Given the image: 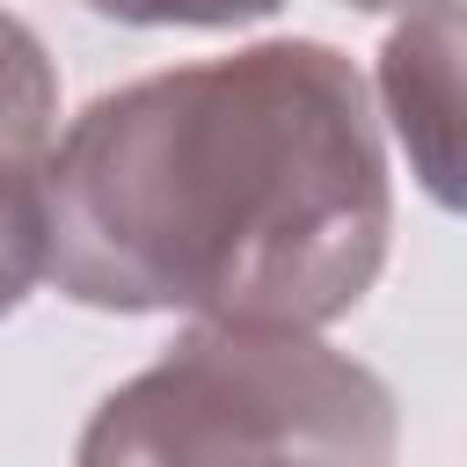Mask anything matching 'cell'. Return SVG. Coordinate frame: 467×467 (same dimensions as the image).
I'll use <instances>...</instances> for the list:
<instances>
[{
  "label": "cell",
  "instance_id": "7",
  "mask_svg": "<svg viewBox=\"0 0 467 467\" xmlns=\"http://www.w3.org/2000/svg\"><path fill=\"white\" fill-rule=\"evenodd\" d=\"M343 7H358V15H416L431 0H343Z\"/></svg>",
  "mask_w": 467,
  "mask_h": 467
},
{
  "label": "cell",
  "instance_id": "1",
  "mask_svg": "<svg viewBox=\"0 0 467 467\" xmlns=\"http://www.w3.org/2000/svg\"><path fill=\"white\" fill-rule=\"evenodd\" d=\"M51 285L95 314L241 328L343 321L394 234L365 73L270 36L95 95L44 153Z\"/></svg>",
  "mask_w": 467,
  "mask_h": 467
},
{
  "label": "cell",
  "instance_id": "3",
  "mask_svg": "<svg viewBox=\"0 0 467 467\" xmlns=\"http://www.w3.org/2000/svg\"><path fill=\"white\" fill-rule=\"evenodd\" d=\"M379 109L431 204H460V0H431L379 44Z\"/></svg>",
  "mask_w": 467,
  "mask_h": 467
},
{
  "label": "cell",
  "instance_id": "2",
  "mask_svg": "<svg viewBox=\"0 0 467 467\" xmlns=\"http://www.w3.org/2000/svg\"><path fill=\"white\" fill-rule=\"evenodd\" d=\"M394 387L314 328L190 321L80 431L73 467H394Z\"/></svg>",
  "mask_w": 467,
  "mask_h": 467
},
{
  "label": "cell",
  "instance_id": "4",
  "mask_svg": "<svg viewBox=\"0 0 467 467\" xmlns=\"http://www.w3.org/2000/svg\"><path fill=\"white\" fill-rule=\"evenodd\" d=\"M58 124V73L44 36L0 7V153L7 161H44Z\"/></svg>",
  "mask_w": 467,
  "mask_h": 467
},
{
  "label": "cell",
  "instance_id": "5",
  "mask_svg": "<svg viewBox=\"0 0 467 467\" xmlns=\"http://www.w3.org/2000/svg\"><path fill=\"white\" fill-rule=\"evenodd\" d=\"M51 270V204H44V161L0 153V321L44 285Z\"/></svg>",
  "mask_w": 467,
  "mask_h": 467
},
{
  "label": "cell",
  "instance_id": "6",
  "mask_svg": "<svg viewBox=\"0 0 467 467\" xmlns=\"http://www.w3.org/2000/svg\"><path fill=\"white\" fill-rule=\"evenodd\" d=\"M80 7L124 29H248L277 15V0H80Z\"/></svg>",
  "mask_w": 467,
  "mask_h": 467
}]
</instances>
